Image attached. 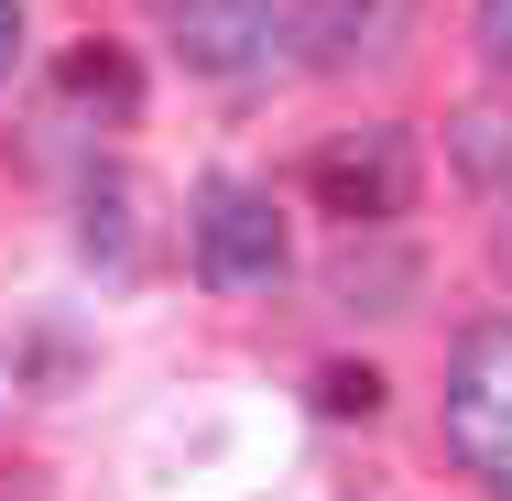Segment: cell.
<instances>
[{"instance_id": "1", "label": "cell", "mask_w": 512, "mask_h": 501, "mask_svg": "<svg viewBox=\"0 0 512 501\" xmlns=\"http://www.w3.org/2000/svg\"><path fill=\"white\" fill-rule=\"evenodd\" d=\"M447 447H458L469 480H491V491L512 501V316L458 338V371H447Z\"/></svg>"}, {"instance_id": "2", "label": "cell", "mask_w": 512, "mask_h": 501, "mask_svg": "<svg viewBox=\"0 0 512 501\" xmlns=\"http://www.w3.org/2000/svg\"><path fill=\"white\" fill-rule=\"evenodd\" d=\"M306 186H316L327 218L382 229V218H404V207H414V142H404V131H338V142L316 153Z\"/></svg>"}, {"instance_id": "3", "label": "cell", "mask_w": 512, "mask_h": 501, "mask_svg": "<svg viewBox=\"0 0 512 501\" xmlns=\"http://www.w3.org/2000/svg\"><path fill=\"white\" fill-rule=\"evenodd\" d=\"M197 262H207V284L262 295L284 273V218H273V197L262 186H207L197 197Z\"/></svg>"}, {"instance_id": "4", "label": "cell", "mask_w": 512, "mask_h": 501, "mask_svg": "<svg viewBox=\"0 0 512 501\" xmlns=\"http://www.w3.org/2000/svg\"><path fill=\"white\" fill-rule=\"evenodd\" d=\"M284 33H295L284 0H175V55H186L197 77H240V66H262Z\"/></svg>"}, {"instance_id": "5", "label": "cell", "mask_w": 512, "mask_h": 501, "mask_svg": "<svg viewBox=\"0 0 512 501\" xmlns=\"http://www.w3.org/2000/svg\"><path fill=\"white\" fill-rule=\"evenodd\" d=\"M414 22V0H306L295 33H306L316 66H349V55H393V33Z\"/></svg>"}, {"instance_id": "6", "label": "cell", "mask_w": 512, "mask_h": 501, "mask_svg": "<svg viewBox=\"0 0 512 501\" xmlns=\"http://www.w3.org/2000/svg\"><path fill=\"white\" fill-rule=\"evenodd\" d=\"M316 403H327V414H382V382H371V371H327Z\"/></svg>"}, {"instance_id": "7", "label": "cell", "mask_w": 512, "mask_h": 501, "mask_svg": "<svg viewBox=\"0 0 512 501\" xmlns=\"http://www.w3.org/2000/svg\"><path fill=\"white\" fill-rule=\"evenodd\" d=\"M480 55L512 66V0H480Z\"/></svg>"}, {"instance_id": "8", "label": "cell", "mask_w": 512, "mask_h": 501, "mask_svg": "<svg viewBox=\"0 0 512 501\" xmlns=\"http://www.w3.org/2000/svg\"><path fill=\"white\" fill-rule=\"evenodd\" d=\"M22 66V0H0V77Z\"/></svg>"}]
</instances>
